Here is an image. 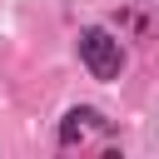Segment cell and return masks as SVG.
<instances>
[{
    "instance_id": "1",
    "label": "cell",
    "mask_w": 159,
    "mask_h": 159,
    "mask_svg": "<svg viewBox=\"0 0 159 159\" xmlns=\"http://www.w3.org/2000/svg\"><path fill=\"white\" fill-rule=\"evenodd\" d=\"M80 60H84V70H89L94 80H114V75L124 70V50H119V40H114L109 30H99V25L80 30Z\"/></svg>"
},
{
    "instance_id": "2",
    "label": "cell",
    "mask_w": 159,
    "mask_h": 159,
    "mask_svg": "<svg viewBox=\"0 0 159 159\" xmlns=\"http://www.w3.org/2000/svg\"><path fill=\"white\" fill-rule=\"evenodd\" d=\"M89 129H104L99 109H70V114H65V124H60V144H80Z\"/></svg>"
}]
</instances>
